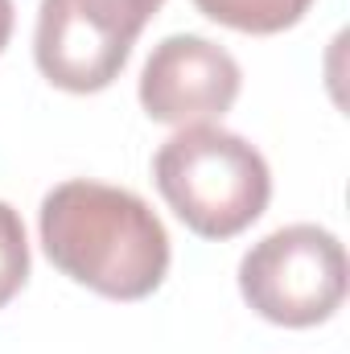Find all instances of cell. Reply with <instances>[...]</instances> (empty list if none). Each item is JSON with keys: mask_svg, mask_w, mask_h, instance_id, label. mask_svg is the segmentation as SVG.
I'll list each match as a JSON object with an SVG mask.
<instances>
[{"mask_svg": "<svg viewBox=\"0 0 350 354\" xmlns=\"http://www.w3.org/2000/svg\"><path fill=\"white\" fill-rule=\"evenodd\" d=\"M29 280V239H25V223L21 214L0 202V309L21 292V284Z\"/></svg>", "mask_w": 350, "mask_h": 354, "instance_id": "52a82bcc", "label": "cell"}, {"mask_svg": "<svg viewBox=\"0 0 350 354\" xmlns=\"http://www.w3.org/2000/svg\"><path fill=\"white\" fill-rule=\"evenodd\" d=\"M12 37V0H0V50Z\"/></svg>", "mask_w": 350, "mask_h": 354, "instance_id": "ba28073f", "label": "cell"}, {"mask_svg": "<svg viewBox=\"0 0 350 354\" xmlns=\"http://www.w3.org/2000/svg\"><path fill=\"white\" fill-rule=\"evenodd\" d=\"M202 17L239 33H280L293 29L313 0H194Z\"/></svg>", "mask_w": 350, "mask_h": 354, "instance_id": "8992f818", "label": "cell"}, {"mask_svg": "<svg viewBox=\"0 0 350 354\" xmlns=\"http://www.w3.org/2000/svg\"><path fill=\"white\" fill-rule=\"evenodd\" d=\"M243 75L239 62L198 33L165 37L140 71V107L157 124H206L231 111Z\"/></svg>", "mask_w": 350, "mask_h": 354, "instance_id": "5b68a950", "label": "cell"}, {"mask_svg": "<svg viewBox=\"0 0 350 354\" xmlns=\"http://www.w3.org/2000/svg\"><path fill=\"white\" fill-rule=\"evenodd\" d=\"M161 4L165 0H42L33 37L37 71L75 95L111 87Z\"/></svg>", "mask_w": 350, "mask_h": 354, "instance_id": "277c9868", "label": "cell"}, {"mask_svg": "<svg viewBox=\"0 0 350 354\" xmlns=\"http://www.w3.org/2000/svg\"><path fill=\"white\" fill-rule=\"evenodd\" d=\"M153 181L177 218L202 239H231L248 231L272 198L264 157L235 132L190 124L153 157Z\"/></svg>", "mask_w": 350, "mask_h": 354, "instance_id": "7a4b0ae2", "label": "cell"}, {"mask_svg": "<svg viewBox=\"0 0 350 354\" xmlns=\"http://www.w3.org/2000/svg\"><path fill=\"white\" fill-rule=\"evenodd\" d=\"M239 292L264 322L309 330L330 322L347 297V252L317 223L280 227L243 256Z\"/></svg>", "mask_w": 350, "mask_h": 354, "instance_id": "3957f363", "label": "cell"}, {"mask_svg": "<svg viewBox=\"0 0 350 354\" xmlns=\"http://www.w3.org/2000/svg\"><path fill=\"white\" fill-rule=\"evenodd\" d=\"M42 248L62 276L111 301H140L169 272V235L149 202L87 177L42 198Z\"/></svg>", "mask_w": 350, "mask_h": 354, "instance_id": "6da1fadb", "label": "cell"}]
</instances>
